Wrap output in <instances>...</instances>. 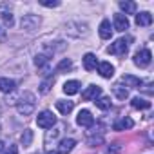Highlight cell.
<instances>
[{
    "label": "cell",
    "mask_w": 154,
    "mask_h": 154,
    "mask_svg": "<svg viewBox=\"0 0 154 154\" xmlns=\"http://www.w3.org/2000/svg\"><path fill=\"white\" fill-rule=\"evenodd\" d=\"M17 111H18V114H22V116H29V114H33V111H35V94H31V93H24L22 100L17 103Z\"/></svg>",
    "instance_id": "cell-1"
},
{
    "label": "cell",
    "mask_w": 154,
    "mask_h": 154,
    "mask_svg": "<svg viewBox=\"0 0 154 154\" xmlns=\"http://www.w3.org/2000/svg\"><path fill=\"white\" fill-rule=\"evenodd\" d=\"M40 24H42V18L38 17V15H24L22 17V20H20V26H22V29L26 31V33H33V31H36L38 27H40Z\"/></svg>",
    "instance_id": "cell-2"
},
{
    "label": "cell",
    "mask_w": 154,
    "mask_h": 154,
    "mask_svg": "<svg viewBox=\"0 0 154 154\" xmlns=\"http://www.w3.org/2000/svg\"><path fill=\"white\" fill-rule=\"evenodd\" d=\"M129 42H131V40L120 38V40H116L114 44H111V45H109L107 53H109V54H114V56H125V54H127V51H129Z\"/></svg>",
    "instance_id": "cell-3"
},
{
    "label": "cell",
    "mask_w": 154,
    "mask_h": 154,
    "mask_svg": "<svg viewBox=\"0 0 154 154\" xmlns=\"http://www.w3.org/2000/svg\"><path fill=\"white\" fill-rule=\"evenodd\" d=\"M36 123H38V127H42V129H53V125L56 123V116H54L51 111H42V112L36 116Z\"/></svg>",
    "instance_id": "cell-4"
},
{
    "label": "cell",
    "mask_w": 154,
    "mask_h": 154,
    "mask_svg": "<svg viewBox=\"0 0 154 154\" xmlns=\"http://www.w3.org/2000/svg\"><path fill=\"white\" fill-rule=\"evenodd\" d=\"M76 123H78L80 127H93L94 125V118H93V114H91V111H87V109H84V111H80L78 112V116H76Z\"/></svg>",
    "instance_id": "cell-5"
},
{
    "label": "cell",
    "mask_w": 154,
    "mask_h": 154,
    "mask_svg": "<svg viewBox=\"0 0 154 154\" xmlns=\"http://www.w3.org/2000/svg\"><path fill=\"white\" fill-rule=\"evenodd\" d=\"M150 60H152V54H150L149 49H141V51H138L134 54V63L138 67H147L150 63Z\"/></svg>",
    "instance_id": "cell-6"
},
{
    "label": "cell",
    "mask_w": 154,
    "mask_h": 154,
    "mask_svg": "<svg viewBox=\"0 0 154 154\" xmlns=\"http://www.w3.org/2000/svg\"><path fill=\"white\" fill-rule=\"evenodd\" d=\"M112 29H116V31H125V29H129V18H127L123 13L114 15V18H112Z\"/></svg>",
    "instance_id": "cell-7"
},
{
    "label": "cell",
    "mask_w": 154,
    "mask_h": 154,
    "mask_svg": "<svg viewBox=\"0 0 154 154\" xmlns=\"http://www.w3.org/2000/svg\"><path fill=\"white\" fill-rule=\"evenodd\" d=\"M100 94H102V87H98V85H89V87L82 93V98H84L85 102H91V100L100 98Z\"/></svg>",
    "instance_id": "cell-8"
},
{
    "label": "cell",
    "mask_w": 154,
    "mask_h": 154,
    "mask_svg": "<svg viewBox=\"0 0 154 154\" xmlns=\"http://www.w3.org/2000/svg\"><path fill=\"white\" fill-rule=\"evenodd\" d=\"M96 131H98V136H96L94 129L87 131V143H89L91 147H96V145H100V143L103 141V132H102V129H96Z\"/></svg>",
    "instance_id": "cell-9"
},
{
    "label": "cell",
    "mask_w": 154,
    "mask_h": 154,
    "mask_svg": "<svg viewBox=\"0 0 154 154\" xmlns=\"http://www.w3.org/2000/svg\"><path fill=\"white\" fill-rule=\"evenodd\" d=\"M132 127H134V122H132L129 116H123V118L116 120L114 125H112L114 131H127V129H132Z\"/></svg>",
    "instance_id": "cell-10"
},
{
    "label": "cell",
    "mask_w": 154,
    "mask_h": 154,
    "mask_svg": "<svg viewBox=\"0 0 154 154\" xmlns=\"http://www.w3.org/2000/svg\"><path fill=\"white\" fill-rule=\"evenodd\" d=\"M98 33H100V38L109 40L112 36V26H111V22L109 20H102V24L98 27Z\"/></svg>",
    "instance_id": "cell-11"
},
{
    "label": "cell",
    "mask_w": 154,
    "mask_h": 154,
    "mask_svg": "<svg viewBox=\"0 0 154 154\" xmlns=\"http://www.w3.org/2000/svg\"><path fill=\"white\" fill-rule=\"evenodd\" d=\"M74 145H76V141H74L72 138H63V140L58 143V152H60V154H67V152H71V150L74 149Z\"/></svg>",
    "instance_id": "cell-12"
},
{
    "label": "cell",
    "mask_w": 154,
    "mask_h": 154,
    "mask_svg": "<svg viewBox=\"0 0 154 154\" xmlns=\"http://www.w3.org/2000/svg\"><path fill=\"white\" fill-rule=\"evenodd\" d=\"M98 72H100V76H103V78H112L114 76V67L109 62H102V63H98Z\"/></svg>",
    "instance_id": "cell-13"
},
{
    "label": "cell",
    "mask_w": 154,
    "mask_h": 154,
    "mask_svg": "<svg viewBox=\"0 0 154 154\" xmlns=\"http://www.w3.org/2000/svg\"><path fill=\"white\" fill-rule=\"evenodd\" d=\"M82 62H84L85 71H94V69L98 67V60H96V56H94L93 53H87V54L82 58Z\"/></svg>",
    "instance_id": "cell-14"
},
{
    "label": "cell",
    "mask_w": 154,
    "mask_h": 154,
    "mask_svg": "<svg viewBox=\"0 0 154 154\" xmlns=\"http://www.w3.org/2000/svg\"><path fill=\"white\" fill-rule=\"evenodd\" d=\"M51 53H40V54H36V58H35V63H36V67H40V69H47L49 67V60H51Z\"/></svg>",
    "instance_id": "cell-15"
},
{
    "label": "cell",
    "mask_w": 154,
    "mask_h": 154,
    "mask_svg": "<svg viewBox=\"0 0 154 154\" xmlns=\"http://www.w3.org/2000/svg\"><path fill=\"white\" fill-rule=\"evenodd\" d=\"M80 91V82H76V80H69V82H65L63 84V93L65 94H76Z\"/></svg>",
    "instance_id": "cell-16"
},
{
    "label": "cell",
    "mask_w": 154,
    "mask_h": 154,
    "mask_svg": "<svg viewBox=\"0 0 154 154\" xmlns=\"http://www.w3.org/2000/svg\"><path fill=\"white\" fill-rule=\"evenodd\" d=\"M56 109H58L62 114H69V112L74 109V102H69V100H58V102H56Z\"/></svg>",
    "instance_id": "cell-17"
},
{
    "label": "cell",
    "mask_w": 154,
    "mask_h": 154,
    "mask_svg": "<svg viewBox=\"0 0 154 154\" xmlns=\"http://www.w3.org/2000/svg\"><path fill=\"white\" fill-rule=\"evenodd\" d=\"M136 24H138V26H141V27L150 26V24H152V15H150V13H147V11H143V13L136 15Z\"/></svg>",
    "instance_id": "cell-18"
},
{
    "label": "cell",
    "mask_w": 154,
    "mask_h": 154,
    "mask_svg": "<svg viewBox=\"0 0 154 154\" xmlns=\"http://www.w3.org/2000/svg\"><path fill=\"white\" fill-rule=\"evenodd\" d=\"M17 87V84L9 78H0V91L2 93H13Z\"/></svg>",
    "instance_id": "cell-19"
},
{
    "label": "cell",
    "mask_w": 154,
    "mask_h": 154,
    "mask_svg": "<svg viewBox=\"0 0 154 154\" xmlns=\"http://www.w3.org/2000/svg\"><path fill=\"white\" fill-rule=\"evenodd\" d=\"M122 80L127 84V87H134V89H140V85H141V80H140V78H136V76H132V74H125Z\"/></svg>",
    "instance_id": "cell-20"
},
{
    "label": "cell",
    "mask_w": 154,
    "mask_h": 154,
    "mask_svg": "<svg viewBox=\"0 0 154 154\" xmlns=\"http://www.w3.org/2000/svg\"><path fill=\"white\" fill-rule=\"evenodd\" d=\"M112 93H114V96H116L118 100H125V98L129 96V91H127L123 85H120V84H116V85L112 87Z\"/></svg>",
    "instance_id": "cell-21"
},
{
    "label": "cell",
    "mask_w": 154,
    "mask_h": 154,
    "mask_svg": "<svg viewBox=\"0 0 154 154\" xmlns=\"http://www.w3.org/2000/svg\"><path fill=\"white\" fill-rule=\"evenodd\" d=\"M94 103H96V107H98V109H102V111L111 109V98H109V96H100V98H96V100H94Z\"/></svg>",
    "instance_id": "cell-22"
},
{
    "label": "cell",
    "mask_w": 154,
    "mask_h": 154,
    "mask_svg": "<svg viewBox=\"0 0 154 154\" xmlns=\"http://www.w3.org/2000/svg\"><path fill=\"white\" fill-rule=\"evenodd\" d=\"M131 105H132L134 109H149V107H150V102H147L145 98H140V96H136V98H132Z\"/></svg>",
    "instance_id": "cell-23"
},
{
    "label": "cell",
    "mask_w": 154,
    "mask_h": 154,
    "mask_svg": "<svg viewBox=\"0 0 154 154\" xmlns=\"http://www.w3.org/2000/svg\"><path fill=\"white\" fill-rule=\"evenodd\" d=\"M120 8H122V11H125V17L127 15H134L136 13V4L134 2H120Z\"/></svg>",
    "instance_id": "cell-24"
},
{
    "label": "cell",
    "mask_w": 154,
    "mask_h": 154,
    "mask_svg": "<svg viewBox=\"0 0 154 154\" xmlns=\"http://www.w3.org/2000/svg\"><path fill=\"white\" fill-rule=\"evenodd\" d=\"M54 84V76H49V78H45L42 84H40V93L42 94H47L51 91V85Z\"/></svg>",
    "instance_id": "cell-25"
},
{
    "label": "cell",
    "mask_w": 154,
    "mask_h": 154,
    "mask_svg": "<svg viewBox=\"0 0 154 154\" xmlns=\"http://www.w3.org/2000/svg\"><path fill=\"white\" fill-rule=\"evenodd\" d=\"M72 69V62L69 58H63L58 65H56V72H65V71H71Z\"/></svg>",
    "instance_id": "cell-26"
},
{
    "label": "cell",
    "mask_w": 154,
    "mask_h": 154,
    "mask_svg": "<svg viewBox=\"0 0 154 154\" xmlns=\"http://www.w3.org/2000/svg\"><path fill=\"white\" fill-rule=\"evenodd\" d=\"M20 141H22V145H24V147H29V145H31V141H33V131L26 129V131L22 132V136H20Z\"/></svg>",
    "instance_id": "cell-27"
},
{
    "label": "cell",
    "mask_w": 154,
    "mask_h": 154,
    "mask_svg": "<svg viewBox=\"0 0 154 154\" xmlns=\"http://www.w3.org/2000/svg\"><path fill=\"white\" fill-rule=\"evenodd\" d=\"M40 4H42L44 8H58V6H60L58 0H53V2H51V0H42Z\"/></svg>",
    "instance_id": "cell-28"
},
{
    "label": "cell",
    "mask_w": 154,
    "mask_h": 154,
    "mask_svg": "<svg viewBox=\"0 0 154 154\" xmlns=\"http://www.w3.org/2000/svg\"><path fill=\"white\" fill-rule=\"evenodd\" d=\"M58 134H60V129H53V132H47L45 134V143H49L51 140H54Z\"/></svg>",
    "instance_id": "cell-29"
},
{
    "label": "cell",
    "mask_w": 154,
    "mask_h": 154,
    "mask_svg": "<svg viewBox=\"0 0 154 154\" xmlns=\"http://www.w3.org/2000/svg\"><path fill=\"white\" fill-rule=\"evenodd\" d=\"M2 18H4V22H6V26H13V15L11 13H2Z\"/></svg>",
    "instance_id": "cell-30"
},
{
    "label": "cell",
    "mask_w": 154,
    "mask_h": 154,
    "mask_svg": "<svg viewBox=\"0 0 154 154\" xmlns=\"http://www.w3.org/2000/svg\"><path fill=\"white\" fill-rule=\"evenodd\" d=\"M118 152H120V145L112 143V145H109V147H107V154H118Z\"/></svg>",
    "instance_id": "cell-31"
},
{
    "label": "cell",
    "mask_w": 154,
    "mask_h": 154,
    "mask_svg": "<svg viewBox=\"0 0 154 154\" xmlns=\"http://www.w3.org/2000/svg\"><path fill=\"white\" fill-rule=\"evenodd\" d=\"M6 154H18V147L17 145H9V149L6 150Z\"/></svg>",
    "instance_id": "cell-32"
},
{
    "label": "cell",
    "mask_w": 154,
    "mask_h": 154,
    "mask_svg": "<svg viewBox=\"0 0 154 154\" xmlns=\"http://www.w3.org/2000/svg\"><path fill=\"white\" fill-rule=\"evenodd\" d=\"M4 38H6V29H4L2 26H0V42H2Z\"/></svg>",
    "instance_id": "cell-33"
},
{
    "label": "cell",
    "mask_w": 154,
    "mask_h": 154,
    "mask_svg": "<svg viewBox=\"0 0 154 154\" xmlns=\"http://www.w3.org/2000/svg\"><path fill=\"white\" fill-rule=\"evenodd\" d=\"M4 149H6V145H4V141H2V140H0V154L4 152Z\"/></svg>",
    "instance_id": "cell-34"
},
{
    "label": "cell",
    "mask_w": 154,
    "mask_h": 154,
    "mask_svg": "<svg viewBox=\"0 0 154 154\" xmlns=\"http://www.w3.org/2000/svg\"><path fill=\"white\" fill-rule=\"evenodd\" d=\"M47 154H60V152H47Z\"/></svg>",
    "instance_id": "cell-35"
},
{
    "label": "cell",
    "mask_w": 154,
    "mask_h": 154,
    "mask_svg": "<svg viewBox=\"0 0 154 154\" xmlns=\"http://www.w3.org/2000/svg\"><path fill=\"white\" fill-rule=\"evenodd\" d=\"M0 112H2V109H0Z\"/></svg>",
    "instance_id": "cell-36"
}]
</instances>
